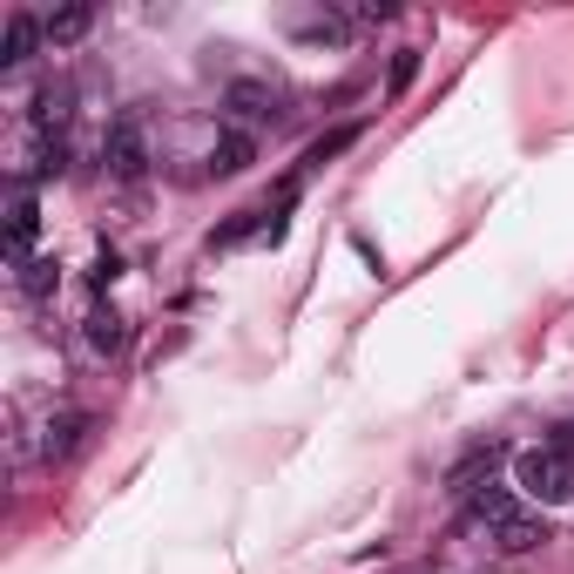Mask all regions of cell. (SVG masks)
I'll return each instance as SVG.
<instances>
[{"label": "cell", "mask_w": 574, "mask_h": 574, "mask_svg": "<svg viewBox=\"0 0 574 574\" xmlns=\"http://www.w3.org/2000/svg\"><path fill=\"white\" fill-rule=\"evenodd\" d=\"M473 521L486 527V541H494L501 554H527V547L547 541V521L534 507H521L507 486H480V494H473Z\"/></svg>", "instance_id": "6da1fadb"}, {"label": "cell", "mask_w": 574, "mask_h": 574, "mask_svg": "<svg viewBox=\"0 0 574 574\" xmlns=\"http://www.w3.org/2000/svg\"><path fill=\"white\" fill-rule=\"evenodd\" d=\"M514 486L534 507L574 501V460H567V446H527V453H514Z\"/></svg>", "instance_id": "7a4b0ae2"}, {"label": "cell", "mask_w": 574, "mask_h": 574, "mask_svg": "<svg viewBox=\"0 0 574 574\" xmlns=\"http://www.w3.org/2000/svg\"><path fill=\"white\" fill-rule=\"evenodd\" d=\"M102 162H109V177H115V183H142V177H149V129H142L135 109H122V115L109 122V135H102Z\"/></svg>", "instance_id": "3957f363"}, {"label": "cell", "mask_w": 574, "mask_h": 574, "mask_svg": "<svg viewBox=\"0 0 574 574\" xmlns=\"http://www.w3.org/2000/svg\"><path fill=\"white\" fill-rule=\"evenodd\" d=\"M41 41H48V21H41V14H28V8H14V14H8V28H0V68H21Z\"/></svg>", "instance_id": "277c9868"}, {"label": "cell", "mask_w": 574, "mask_h": 574, "mask_svg": "<svg viewBox=\"0 0 574 574\" xmlns=\"http://www.w3.org/2000/svg\"><path fill=\"white\" fill-rule=\"evenodd\" d=\"M81 345H89L95 359H115V352L129 345V318H122L115 304H95L89 318H81Z\"/></svg>", "instance_id": "5b68a950"}, {"label": "cell", "mask_w": 574, "mask_h": 574, "mask_svg": "<svg viewBox=\"0 0 574 574\" xmlns=\"http://www.w3.org/2000/svg\"><path fill=\"white\" fill-rule=\"evenodd\" d=\"M223 109H230L236 122H264V115L278 109V89H271V81H258V74H236L230 89H223Z\"/></svg>", "instance_id": "8992f818"}, {"label": "cell", "mask_w": 574, "mask_h": 574, "mask_svg": "<svg viewBox=\"0 0 574 574\" xmlns=\"http://www.w3.org/2000/svg\"><path fill=\"white\" fill-rule=\"evenodd\" d=\"M34 236H41V203L34 197H14L8 203V258L28 271V258H34Z\"/></svg>", "instance_id": "52a82bcc"}, {"label": "cell", "mask_w": 574, "mask_h": 574, "mask_svg": "<svg viewBox=\"0 0 574 574\" xmlns=\"http://www.w3.org/2000/svg\"><path fill=\"white\" fill-rule=\"evenodd\" d=\"M258 162V135H243V129H223L210 142V177H243Z\"/></svg>", "instance_id": "ba28073f"}, {"label": "cell", "mask_w": 574, "mask_h": 574, "mask_svg": "<svg viewBox=\"0 0 574 574\" xmlns=\"http://www.w3.org/2000/svg\"><path fill=\"white\" fill-rule=\"evenodd\" d=\"M89 28H95V8H89V0H68V8L48 14V48H74Z\"/></svg>", "instance_id": "9c48e42d"}, {"label": "cell", "mask_w": 574, "mask_h": 574, "mask_svg": "<svg viewBox=\"0 0 574 574\" xmlns=\"http://www.w3.org/2000/svg\"><path fill=\"white\" fill-rule=\"evenodd\" d=\"M81 433H89V413H54V420L41 426V453H48V460H68V453L81 446Z\"/></svg>", "instance_id": "30bf717a"}, {"label": "cell", "mask_w": 574, "mask_h": 574, "mask_svg": "<svg viewBox=\"0 0 574 574\" xmlns=\"http://www.w3.org/2000/svg\"><path fill=\"white\" fill-rule=\"evenodd\" d=\"M61 122H68V95H61V89H41V95H34V129L54 142V129H61Z\"/></svg>", "instance_id": "8fae6325"}, {"label": "cell", "mask_w": 574, "mask_h": 574, "mask_svg": "<svg viewBox=\"0 0 574 574\" xmlns=\"http://www.w3.org/2000/svg\"><path fill=\"white\" fill-rule=\"evenodd\" d=\"M413 81H420V48H399V54H392V74H385V89H392V95H405Z\"/></svg>", "instance_id": "7c38bea8"}, {"label": "cell", "mask_w": 574, "mask_h": 574, "mask_svg": "<svg viewBox=\"0 0 574 574\" xmlns=\"http://www.w3.org/2000/svg\"><path fill=\"white\" fill-rule=\"evenodd\" d=\"M352 142H359V129H339V135H324V142H318V149L304 155V170H324V162H332L339 149H352Z\"/></svg>", "instance_id": "4fadbf2b"}, {"label": "cell", "mask_w": 574, "mask_h": 574, "mask_svg": "<svg viewBox=\"0 0 574 574\" xmlns=\"http://www.w3.org/2000/svg\"><path fill=\"white\" fill-rule=\"evenodd\" d=\"M68 170V142L54 135V142H41V162H34V177H61Z\"/></svg>", "instance_id": "5bb4252c"}, {"label": "cell", "mask_w": 574, "mask_h": 574, "mask_svg": "<svg viewBox=\"0 0 574 574\" xmlns=\"http://www.w3.org/2000/svg\"><path fill=\"white\" fill-rule=\"evenodd\" d=\"M48 271H54V264H28V278H21V284H28V298H48V284H54Z\"/></svg>", "instance_id": "9a60e30c"}, {"label": "cell", "mask_w": 574, "mask_h": 574, "mask_svg": "<svg viewBox=\"0 0 574 574\" xmlns=\"http://www.w3.org/2000/svg\"><path fill=\"white\" fill-rule=\"evenodd\" d=\"M115 278H122V258H115V251H102V258H95V284H115Z\"/></svg>", "instance_id": "2e32d148"}]
</instances>
